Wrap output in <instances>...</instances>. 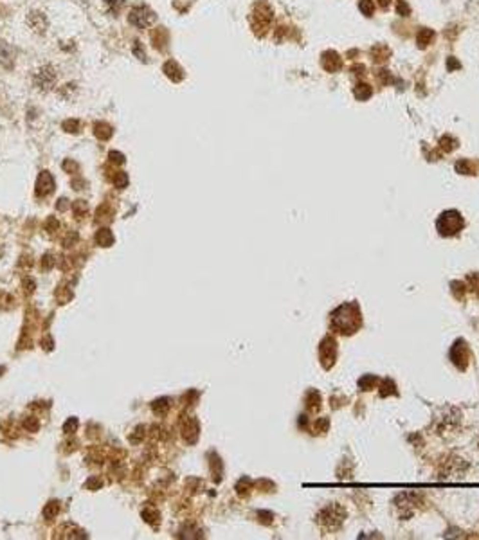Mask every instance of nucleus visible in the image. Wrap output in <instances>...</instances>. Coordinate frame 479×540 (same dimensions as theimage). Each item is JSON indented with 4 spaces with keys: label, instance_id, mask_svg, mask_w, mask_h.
I'll use <instances>...</instances> for the list:
<instances>
[{
    "label": "nucleus",
    "instance_id": "obj_1",
    "mask_svg": "<svg viewBox=\"0 0 479 540\" xmlns=\"http://www.w3.org/2000/svg\"><path fill=\"white\" fill-rule=\"evenodd\" d=\"M332 324L335 329H339L340 333H353L359 326H360V313L355 305L346 303L339 306L332 315Z\"/></svg>",
    "mask_w": 479,
    "mask_h": 540
},
{
    "label": "nucleus",
    "instance_id": "obj_2",
    "mask_svg": "<svg viewBox=\"0 0 479 540\" xmlns=\"http://www.w3.org/2000/svg\"><path fill=\"white\" fill-rule=\"evenodd\" d=\"M272 18H274L272 7L268 6L267 2H258L256 6H254V9H252V15H251L252 31H254L258 36L267 34L268 27H270V23H272Z\"/></svg>",
    "mask_w": 479,
    "mask_h": 540
},
{
    "label": "nucleus",
    "instance_id": "obj_3",
    "mask_svg": "<svg viewBox=\"0 0 479 540\" xmlns=\"http://www.w3.org/2000/svg\"><path fill=\"white\" fill-rule=\"evenodd\" d=\"M463 225H465V220H463V216L457 211H445L438 218V222H436V227H438L440 234H443V236H451V234L459 233Z\"/></svg>",
    "mask_w": 479,
    "mask_h": 540
},
{
    "label": "nucleus",
    "instance_id": "obj_4",
    "mask_svg": "<svg viewBox=\"0 0 479 540\" xmlns=\"http://www.w3.org/2000/svg\"><path fill=\"white\" fill-rule=\"evenodd\" d=\"M128 22L137 29H148L155 23V13L146 6H135L128 13Z\"/></svg>",
    "mask_w": 479,
    "mask_h": 540
},
{
    "label": "nucleus",
    "instance_id": "obj_5",
    "mask_svg": "<svg viewBox=\"0 0 479 540\" xmlns=\"http://www.w3.org/2000/svg\"><path fill=\"white\" fill-rule=\"evenodd\" d=\"M33 81L38 89L49 90L56 81V74H54V70H52V67H49V65H47V67H42L38 72L34 74Z\"/></svg>",
    "mask_w": 479,
    "mask_h": 540
},
{
    "label": "nucleus",
    "instance_id": "obj_6",
    "mask_svg": "<svg viewBox=\"0 0 479 540\" xmlns=\"http://www.w3.org/2000/svg\"><path fill=\"white\" fill-rule=\"evenodd\" d=\"M337 512H339V508L337 506L326 508V510L319 515V524L324 526V528H330V529L339 528V524H340V520H342L344 515H339V517H337Z\"/></svg>",
    "mask_w": 479,
    "mask_h": 540
},
{
    "label": "nucleus",
    "instance_id": "obj_7",
    "mask_svg": "<svg viewBox=\"0 0 479 540\" xmlns=\"http://www.w3.org/2000/svg\"><path fill=\"white\" fill-rule=\"evenodd\" d=\"M321 65L326 72H337L342 69V58L335 50H326L321 56Z\"/></svg>",
    "mask_w": 479,
    "mask_h": 540
},
{
    "label": "nucleus",
    "instance_id": "obj_8",
    "mask_svg": "<svg viewBox=\"0 0 479 540\" xmlns=\"http://www.w3.org/2000/svg\"><path fill=\"white\" fill-rule=\"evenodd\" d=\"M54 178L49 171H42L38 175V180H36V195L38 196H47L52 193L54 189Z\"/></svg>",
    "mask_w": 479,
    "mask_h": 540
},
{
    "label": "nucleus",
    "instance_id": "obj_9",
    "mask_svg": "<svg viewBox=\"0 0 479 540\" xmlns=\"http://www.w3.org/2000/svg\"><path fill=\"white\" fill-rule=\"evenodd\" d=\"M15 58H17V50L15 47L0 40V65H4L6 69H11L15 65Z\"/></svg>",
    "mask_w": 479,
    "mask_h": 540
},
{
    "label": "nucleus",
    "instance_id": "obj_10",
    "mask_svg": "<svg viewBox=\"0 0 479 540\" xmlns=\"http://www.w3.org/2000/svg\"><path fill=\"white\" fill-rule=\"evenodd\" d=\"M335 342L332 337H326L323 342V346H321V360L324 362V366L326 368H330L332 366V362L335 360V353H337V350H335Z\"/></svg>",
    "mask_w": 479,
    "mask_h": 540
},
{
    "label": "nucleus",
    "instance_id": "obj_11",
    "mask_svg": "<svg viewBox=\"0 0 479 540\" xmlns=\"http://www.w3.org/2000/svg\"><path fill=\"white\" fill-rule=\"evenodd\" d=\"M162 72L166 74V78H169L171 81H175V83H178V81L184 79V70H182V67H180L175 60H168V62L164 63V67H162Z\"/></svg>",
    "mask_w": 479,
    "mask_h": 540
},
{
    "label": "nucleus",
    "instance_id": "obj_12",
    "mask_svg": "<svg viewBox=\"0 0 479 540\" xmlns=\"http://www.w3.org/2000/svg\"><path fill=\"white\" fill-rule=\"evenodd\" d=\"M27 23L31 25V29L36 31V33H45V29L49 25V20H47V17H45L44 13L33 11V13H29Z\"/></svg>",
    "mask_w": 479,
    "mask_h": 540
},
{
    "label": "nucleus",
    "instance_id": "obj_13",
    "mask_svg": "<svg viewBox=\"0 0 479 540\" xmlns=\"http://www.w3.org/2000/svg\"><path fill=\"white\" fill-rule=\"evenodd\" d=\"M182 436L188 443H195L198 438V423L196 420H186L184 427H182Z\"/></svg>",
    "mask_w": 479,
    "mask_h": 540
},
{
    "label": "nucleus",
    "instance_id": "obj_14",
    "mask_svg": "<svg viewBox=\"0 0 479 540\" xmlns=\"http://www.w3.org/2000/svg\"><path fill=\"white\" fill-rule=\"evenodd\" d=\"M432 40H434V31H432V29L424 27V29H420V31H418L416 42H418V47H420V49L429 47V45L432 44Z\"/></svg>",
    "mask_w": 479,
    "mask_h": 540
},
{
    "label": "nucleus",
    "instance_id": "obj_15",
    "mask_svg": "<svg viewBox=\"0 0 479 540\" xmlns=\"http://www.w3.org/2000/svg\"><path fill=\"white\" fill-rule=\"evenodd\" d=\"M96 243L101 247H110L114 245V234H112L110 229H99L97 233H96Z\"/></svg>",
    "mask_w": 479,
    "mask_h": 540
},
{
    "label": "nucleus",
    "instance_id": "obj_16",
    "mask_svg": "<svg viewBox=\"0 0 479 540\" xmlns=\"http://www.w3.org/2000/svg\"><path fill=\"white\" fill-rule=\"evenodd\" d=\"M353 95H355L359 101H368L371 95H373V90H371V87H369L368 83H357L355 87H353Z\"/></svg>",
    "mask_w": 479,
    "mask_h": 540
},
{
    "label": "nucleus",
    "instance_id": "obj_17",
    "mask_svg": "<svg viewBox=\"0 0 479 540\" xmlns=\"http://www.w3.org/2000/svg\"><path fill=\"white\" fill-rule=\"evenodd\" d=\"M94 134L99 141H108L114 135V128L108 123H96L94 124Z\"/></svg>",
    "mask_w": 479,
    "mask_h": 540
},
{
    "label": "nucleus",
    "instance_id": "obj_18",
    "mask_svg": "<svg viewBox=\"0 0 479 540\" xmlns=\"http://www.w3.org/2000/svg\"><path fill=\"white\" fill-rule=\"evenodd\" d=\"M151 40H153V45H155L157 49L162 50L164 47H166V44H168V33L162 27H159L155 33L151 34Z\"/></svg>",
    "mask_w": 479,
    "mask_h": 540
},
{
    "label": "nucleus",
    "instance_id": "obj_19",
    "mask_svg": "<svg viewBox=\"0 0 479 540\" xmlns=\"http://www.w3.org/2000/svg\"><path fill=\"white\" fill-rule=\"evenodd\" d=\"M151 409H153L155 414L164 416L168 412V409H169V398H159V400H155L151 403Z\"/></svg>",
    "mask_w": 479,
    "mask_h": 540
},
{
    "label": "nucleus",
    "instance_id": "obj_20",
    "mask_svg": "<svg viewBox=\"0 0 479 540\" xmlns=\"http://www.w3.org/2000/svg\"><path fill=\"white\" fill-rule=\"evenodd\" d=\"M58 513H60V502H58V501H50V502H47V504H45V508H44V517L47 518V520L54 518Z\"/></svg>",
    "mask_w": 479,
    "mask_h": 540
},
{
    "label": "nucleus",
    "instance_id": "obj_21",
    "mask_svg": "<svg viewBox=\"0 0 479 540\" xmlns=\"http://www.w3.org/2000/svg\"><path fill=\"white\" fill-rule=\"evenodd\" d=\"M159 512L157 510H153V508H146V510H143V518H144L146 522L151 524V526H157L159 524Z\"/></svg>",
    "mask_w": 479,
    "mask_h": 540
},
{
    "label": "nucleus",
    "instance_id": "obj_22",
    "mask_svg": "<svg viewBox=\"0 0 479 540\" xmlns=\"http://www.w3.org/2000/svg\"><path fill=\"white\" fill-rule=\"evenodd\" d=\"M114 186H116L117 189H124L126 186H128V173H124V171H117L116 175H114Z\"/></svg>",
    "mask_w": 479,
    "mask_h": 540
},
{
    "label": "nucleus",
    "instance_id": "obj_23",
    "mask_svg": "<svg viewBox=\"0 0 479 540\" xmlns=\"http://www.w3.org/2000/svg\"><path fill=\"white\" fill-rule=\"evenodd\" d=\"M359 9H360V13L366 15V17H373V13H375L373 0H360V2H359Z\"/></svg>",
    "mask_w": 479,
    "mask_h": 540
},
{
    "label": "nucleus",
    "instance_id": "obj_24",
    "mask_svg": "<svg viewBox=\"0 0 479 540\" xmlns=\"http://www.w3.org/2000/svg\"><path fill=\"white\" fill-rule=\"evenodd\" d=\"M63 130L67 132V134H78L79 132V121L78 119H67L65 123L62 124Z\"/></svg>",
    "mask_w": 479,
    "mask_h": 540
},
{
    "label": "nucleus",
    "instance_id": "obj_25",
    "mask_svg": "<svg viewBox=\"0 0 479 540\" xmlns=\"http://www.w3.org/2000/svg\"><path fill=\"white\" fill-rule=\"evenodd\" d=\"M78 429V418H69L67 422L63 423V432L65 434H72Z\"/></svg>",
    "mask_w": 479,
    "mask_h": 540
},
{
    "label": "nucleus",
    "instance_id": "obj_26",
    "mask_svg": "<svg viewBox=\"0 0 479 540\" xmlns=\"http://www.w3.org/2000/svg\"><path fill=\"white\" fill-rule=\"evenodd\" d=\"M72 211H74V214H76V216L81 218L85 212H87V204H85L83 200H76L72 204Z\"/></svg>",
    "mask_w": 479,
    "mask_h": 540
},
{
    "label": "nucleus",
    "instance_id": "obj_27",
    "mask_svg": "<svg viewBox=\"0 0 479 540\" xmlns=\"http://www.w3.org/2000/svg\"><path fill=\"white\" fill-rule=\"evenodd\" d=\"M396 13H398L400 17H409V13H411V7L407 6L406 0H398V2H396Z\"/></svg>",
    "mask_w": 479,
    "mask_h": 540
},
{
    "label": "nucleus",
    "instance_id": "obj_28",
    "mask_svg": "<svg viewBox=\"0 0 479 540\" xmlns=\"http://www.w3.org/2000/svg\"><path fill=\"white\" fill-rule=\"evenodd\" d=\"M85 486H87V490L96 492V490H99L101 486H103V481H101L99 477H90L89 481L85 483Z\"/></svg>",
    "mask_w": 479,
    "mask_h": 540
},
{
    "label": "nucleus",
    "instance_id": "obj_29",
    "mask_svg": "<svg viewBox=\"0 0 479 540\" xmlns=\"http://www.w3.org/2000/svg\"><path fill=\"white\" fill-rule=\"evenodd\" d=\"M108 214H112L110 207H108V206H101L99 209H97V222H106V220H110V216H108Z\"/></svg>",
    "mask_w": 479,
    "mask_h": 540
},
{
    "label": "nucleus",
    "instance_id": "obj_30",
    "mask_svg": "<svg viewBox=\"0 0 479 540\" xmlns=\"http://www.w3.org/2000/svg\"><path fill=\"white\" fill-rule=\"evenodd\" d=\"M24 427H25L29 432H36V430H38V427H40V423H38V420H36V418H25V422H24Z\"/></svg>",
    "mask_w": 479,
    "mask_h": 540
},
{
    "label": "nucleus",
    "instance_id": "obj_31",
    "mask_svg": "<svg viewBox=\"0 0 479 540\" xmlns=\"http://www.w3.org/2000/svg\"><path fill=\"white\" fill-rule=\"evenodd\" d=\"M134 54L139 58L141 62H144V63L148 62V60H146V52H144V49H143V44H141V42H134Z\"/></svg>",
    "mask_w": 479,
    "mask_h": 540
},
{
    "label": "nucleus",
    "instance_id": "obj_32",
    "mask_svg": "<svg viewBox=\"0 0 479 540\" xmlns=\"http://www.w3.org/2000/svg\"><path fill=\"white\" fill-rule=\"evenodd\" d=\"M456 169L459 173H467V175H472V166H470V162H468V161H459L456 164Z\"/></svg>",
    "mask_w": 479,
    "mask_h": 540
},
{
    "label": "nucleus",
    "instance_id": "obj_33",
    "mask_svg": "<svg viewBox=\"0 0 479 540\" xmlns=\"http://www.w3.org/2000/svg\"><path fill=\"white\" fill-rule=\"evenodd\" d=\"M108 159H110V162H114V164H124V155L121 151H110V153H108Z\"/></svg>",
    "mask_w": 479,
    "mask_h": 540
},
{
    "label": "nucleus",
    "instance_id": "obj_34",
    "mask_svg": "<svg viewBox=\"0 0 479 540\" xmlns=\"http://www.w3.org/2000/svg\"><path fill=\"white\" fill-rule=\"evenodd\" d=\"M63 169H65V171H69V173H71V171H78L79 166H78V164H76V162H74V161H71V159H67V161L63 162Z\"/></svg>",
    "mask_w": 479,
    "mask_h": 540
},
{
    "label": "nucleus",
    "instance_id": "obj_35",
    "mask_svg": "<svg viewBox=\"0 0 479 540\" xmlns=\"http://www.w3.org/2000/svg\"><path fill=\"white\" fill-rule=\"evenodd\" d=\"M58 227H60V223H58V220H56V218H49V220H47V223H45V229H47L49 233L56 231Z\"/></svg>",
    "mask_w": 479,
    "mask_h": 540
},
{
    "label": "nucleus",
    "instance_id": "obj_36",
    "mask_svg": "<svg viewBox=\"0 0 479 540\" xmlns=\"http://www.w3.org/2000/svg\"><path fill=\"white\" fill-rule=\"evenodd\" d=\"M54 263H56V261H54V259H52V256H49V254H47V256L42 258V267H44L45 270H49V268L52 267Z\"/></svg>",
    "mask_w": 479,
    "mask_h": 540
},
{
    "label": "nucleus",
    "instance_id": "obj_37",
    "mask_svg": "<svg viewBox=\"0 0 479 540\" xmlns=\"http://www.w3.org/2000/svg\"><path fill=\"white\" fill-rule=\"evenodd\" d=\"M452 142H454V139H451L449 135H445V137L441 139V146H443V148H445L447 151L452 150V148H454V144H452Z\"/></svg>",
    "mask_w": 479,
    "mask_h": 540
},
{
    "label": "nucleus",
    "instance_id": "obj_38",
    "mask_svg": "<svg viewBox=\"0 0 479 540\" xmlns=\"http://www.w3.org/2000/svg\"><path fill=\"white\" fill-rule=\"evenodd\" d=\"M76 241H78V234L72 233V234H69L67 238H65L63 245H65V247H72V243H76Z\"/></svg>",
    "mask_w": 479,
    "mask_h": 540
},
{
    "label": "nucleus",
    "instance_id": "obj_39",
    "mask_svg": "<svg viewBox=\"0 0 479 540\" xmlns=\"http://www.w3.org/2000/svg\"><path fill=\"white\" fill-rule=\"evenodd\" d=\"M42 346H44L47 351H50L52 350V339H50V337H45V340L42 342Z\"/></svg>",
    "mask_w": 479,
    "mask_h": 540
},
{
    "label": "nucleus",
    "instance_id": "obj_40",
    "mask_svg": "<svg viewBox=\"0 0 479 540\" xmlns=\"http://www.w3.org/2000/svg\"><path fill=\"white\" fill-rule=\"evenodd\" d=\"M67 207H69V204H67V200H65V198H62V200L58 202V209H60V211H65Z\"/></svg>",
    "mask_w": 479,
    "mask_h": 540
},
{
    "label": "nucleus",
    "instance_id": "obj_41",
    "mask_svg": "<svg viewBox=\"0 0 479 540\" xmlns=\"http://www.w3.org/2000/svg\"><path fill=\"white\" fill-rule=\"evenodd\" d=\"M447 65H449V69H459V63H457L456 60H454V58H451V60H449V63H447Z\"/></svg>",
    "mask_w": 479,
    "mask_h": 540
},
{
    "label": "nucleus",
    "instance_id": "obj_42",
    "mask_svg": "<svg viewBox=\"0 0 479 540\" xmlns=\"http://www.w3.org/2000/svg\"><path fill=\"white\" fill-rule=\"evenodd\" d=\"M72 186H74V189H83L81 186H85L83 180H72Z\"/></svg>",
    "mask_w": 479,
    "mask_h": 540
},
{
    "label": "nucleus",
    "instance_id": "obj_43",
    "mask_svg": "<svg viewBox=\"0 0 479 540\" xmlns=\"http://www.w3.org/2000/svg\"><path fill=\"white\" fill-rule=\"evenodd\" d=\"M106 4H108L112 9H114L116 6H119V4H121V0H106Z\"/></svg>",
    "mask_w": 479,
    "mask_h": 540
},
{
    "label": "nucleus",
    "instance_id": "obj_44",
    "mask_svg": "<svg viewBox=\"0 0 479 540\" xmlns=\"http://www.w3.org/2000/svg\"><path fill=\"white\" fill-rule=\"evenodd\" d=\"M389 2H391V0H379V4L382 7H387V6H389Z\"/></svg>",
    "mask_w": 479,
    "mask_h": 540
},
{
    "label": "nucleus",
    "instance_id": "obj_45",
    "mask_svg": "<svg viewBox=\"0 0 479 540\" xmlns=\"http://www.w3.org/2000/svg\"><path fill=\"white\" fill-rule=\"evenodd\" d=\"M4 371H6V369H4V368H0V373H4Z\"/></svg>",
    "mask_w": 479,
    "mask_h": 540
}]
</instances>
